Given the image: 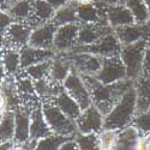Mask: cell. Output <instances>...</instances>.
<instances>
[{
	"label": "cell",
	"mask_w": 150,
	"mask_h": 150,
	"mask_svg": "<svg viewBox=\"0 0 150 150\" xmlns=\"http://www.w3.org/2000/svg\"><path fill=\"white\" fill-rule=\"evenodd\" d=\"M81 76L89 89L93 105L103 115L109 113L110 109L115 106V103L124 95V93L134 84V82L130 78L106 84L100 82L95 76H91V74H81Z\"/></svg>",
	"instance_id": "6da1fadb"
},
{
	"label": "cell",
	"mask_w": 150,
	"mask_h": 150,
	"mask_svg": "<svg viewBox=\"0 0 150 150\" xmlns=\"http://www.w3.org/2000/svg\"><path fill=\"white\" fill-rule=\"evenodd\" d=\"M137 94L134 84L124 93L109 113L103 117V129L120 130L131 125L136 114Z\"/></svg>",
	"instance_id": "7a4b0ae2"
},
{
	"label": "cell",
	"mask_w": 150,
	"mask_h": 150,
	"mask_svg": "<svg viewBox=\"0 0 150 150\" xmlns=\"http://www.w3.org/2000/svg\"><path fill=\"white\" fill-rule=\"evenodd\" d=\"M42 112L53 133L66 137H74L78 132L76 120L69 118L53 101H43Z\"/></svg>",
	"instance_id": "3957f363"
},
{
	"label": "cell",
	"mask_w": 150,
	"mask_h": 150,
	"mask_svg": "<svg viewBox=\"0 0 150 150\" xmlns=\"http://www.w3.org/2000/svg\"><path fill=\"white\" fill-rule=\"evenodd\" d=\"M148 45V41L141 40L133 43L122 45L121 47L120 58L125 65V69H126L127 78L132 79L133 82L142 76L143 61Z\"/></svg>",
	"instance_id": "277c9868"
},
{
	"label": "cell",
	"mask_w": 150,
	"mask_h": 150,
	"mask_svg": "<svg viewBox=\"0 0 150 150\" xmlns=\"http://www.w3.org/2000/svg\"><path fill=\"white\" fill-rule=\"evenodd\" d=\"M122 45L120 43L119 39L117 37L114 30H112L103 35L98 41L91 45H78L74 46L70 52H86L96 54L102 58H108V57H115L120 55Z\"/></svg>",
	"instance_id": "5b68a950"
},
{
	"label": "cell",
	"mask_w": 150,
	"mask_h": 150,
	"mask_svg": "<svg viewBox=\"0 0 150 150\" xmlns=\"http://www.w3.org/2000/svg\"><path fill=\"white\" fill-rule=\"evenodd\" d=\"M72 65V70L78 72L79 74H95L98 72L102 65V57L86 52H65L62 53Z\"/></svg>",
	"instance_id": "8992f818"
},
{
	"label": "cell",
	"mask_w": 150,
	"mask_h": 150,
	"mask_svg": "<svg viewBox=\"0 0 150 150\" xmlns=\"http://www.w3.org/2000/svg\"><path fill=\"white\" fill-rule=\"evenodd\" d=\"M62 86H64V89L78 102L82 110L88 108L90 105H93L88 86H86V84L83 81L81 74L74 70H72L70 72V74L66 77V79L62 82Z\"/></svg>",
	"instance_id": "52a82bcc"
},
{
	"label": "cell",
	"mask_w": 150,
	"mask_h": 150,
	"mask_svg": "<svg viewBox=\"0 0 150 150\" xmlns=\"http://www.w3.org/2000/svg\"><path fill=\"white\" fill-rule=\"evenodd\" d=\"M95 77L102 83L110 84L121 79L127 78L126 69L120 58V55L103 58L101 69L95 74Z\"/></svg>",
	"instance_id": "ba28073f"
},
{
	"label": "cell",
	"mask_w": 150,
	"mask_h": 150,
	"mask_svg": "<svg viewBox=\"0 0 150 150\" xmlns=\"http://www.w3.org/2000/svg\"><path fill=\"white\" fill-rule=\"evenodd\" d=\"M121 45H129L137 41H148L150 43V19L144 23H132L113 29Z\"/></svg>",
	"instance_id": "9c48e42d"
},
{
	"label": "cell",
	"mask_w": 150,
	"mask_h": 150,
	"mask_svg": "<svg viewBox=\"0 0 150 150\" xmlns=\"http://www.w3.org/2000/svg\"><path fill=\"white\" fill-rule=\"evenodd\" d=\"M33 28L25 22H13L5 30V45L4 48L22 49L29 45Z\"/></svg>",
	"instance_id": "30bf717a"
},
{
	"label": "cell",
	"mask_w": 150,
	"mask_h": 150,
	"mask_svg": "<svg viewBox=\"0 0 150 150\" xmlns=\"http://www.w3.org/2000/svg\"><path fill=\"white\" fill-rule=\"evenodd\" d=\"M78 30V22L59 25L54 35V51L57 53H65L70 52L74 46H77Z\"/></svg>",
	"instance_id": "8fae6325"
},
{
	"label": "cell",
	"mask_w": 150,
	"mask_h": 150,
	"mask_svg": "<svg viewBox=\"0 0 150 150\" xmlns=\"http://www.w3.org/2000/svg\"><path fill=\"white\" fill-rule=\"evenodd\" d=\"M103 114L94 105L82 110L76 119L77 130L81 133H98L103 130Z\"/></svg>",
	"instance_id": "7c38bea8"
},
{
	"label": "cell",
	"mask_w": 150,
	"mask_h": 150,
	"mask_svg": "<svg viewBox=\"0 0 150 150\" xmlns=\"http://www.w3.org/2000/svg\"><path fill=\"white\" fill-rule=\"evenodd\" d=\"M57 25L52 22H46L41 25L33 29L29 46L42 49H53L54 51V35Z\"/></svg>",
	"instance_id": "4fadbf2b"
},
{
	"label": "cell",
	"mask_w": 150,
	"mask_h": 150,
	"mask_svg": "<svg viewBox=\"0 0 150 150\" xmlns=\"http://www.w3.org/2000/svg\"><path fill=\"white\" fill-rule=\"evenodd\" d=\"M79 24V30H78V45H91L98 41L103 35L112 31V28L109 24L106 23H78Z\"/></svg>",
	"instance_id": "5bb4252c"
},
{
	"label": "cell",
	"mask_w": 150,
	"mask_h": 150,
	"mask_svg": "<svg viewBox=\"0 0 150 150\" xmlns=\"http://www.w3.org/2000/svg\"><path fill=\"white\" fill-rule=\"evenodd\" d=\"M30 138V110L19 106L15 110V146Z\"/></svg>",
	"instance_id": "9a60e30c"
},
{
	"label": "cell",
	"mask_w": 150,
	"mask_h": 150,
	"mask_svg": "<svg viewBox=\"0 0 150 150\" xmlns=\"http://www.w3.org/2000/svg\"><path fill=\"white\" fill-rule=\"evenodd\" d=\"M77 19L78 23H106V12L105 6L100 5L97 3L91 4H77Z\"/></svg>",
	"instance_id": "2e32d148"
},
{
	"label": "cell",
	"mask_w": 150,
	"mask_h": 150,
	"mask_svg": "<svg viewBox=\"0 0 150 150\" xmlns=\"http://www.w3.org/2000/svg\"><path fill=\"white\" fill-rule=\"evenodd\" d=\"M19 54H21V66L24 70L30 65L37 64V62L53 59L57 55V52L53 51V49L35 48L28 45L19 49Z\"/></svg>",
	"instance_id": "e0dca14e"
},
{
	"label": "cell",
	"mask_w": 150,
	"mask_h": 150,
	"mask_svg": "<svg viewBox=\"0 0 150 150\" xmlns=\"http://www.w3.org/2000/svg\"><path fill=\"white\" fill-rule=\"evenodd\" d=\"M105 12H106L107 22L113 29L118 28V27H122V25H127V24L136 23L134 18L131 13V11L126 7L125 4L106 6Z\"/></svg>",
	"instance_id": "ac0fdd59"
},
{
	"label": "cell",
	"mask_w": 150,
	"mask_h": 150,
	"mask_svg": "<svg viewBox=\"0 0 150 150\" xmlns=\"http://www.w3.org/2000/svg\"><path fill=\"white\" fill-rule=\"evenodd\" d=\"M53 133L48 122L45 119L42 112V103L35 107L30 112V138L33 141H39L43 137Z\"/></svg>",
	"instance_id": "d6986e66"
},
{
	"label": "cell",
	"mask_w": 150,
	"mask_h": 150,
	"mask_svg": "<svg viewBox=\"0 0 150 150\" xmlns=\"http://www.w3.org/2000/svg\"><path fill=\"white\" fill-rule=\"evenodd\" d=\"M54 7L47 0H34L33 4V15L25 22L34 29L46 22H51L54 16Z\"/></svg>",
	"instance_id": "ffe728a7"
},
{
	"label": "cell",
	"mask_w": 150,
	"mask_h": 150,
	"mask_svg": "<svg viewBox=\"0 0 150 150\" xmlns=\"http://www.w3.org/2000/svg\"><path fill=\"white\" fill-rule=\"evenodd\" d=\"M0 91L6 100V110L15 112L21 106V96L16 82V76L6 74L5 79L0 83Z\"/></svg>",
	"instance_id": "44dd1931"
},
{
	"label": "cell",
	"mask_w": 150,
	"mask_h": 150,
	"mask_svg": "<svg viewBox=\"0 0 150 150\" xmlns=\"http://www.w3.org/2000/svg\"><path fill=\"white\" fill-rule=\"evenodd\" d=\"M141 138V133L133 125H129L126 127H122L118 130L117 134V143L114 149L119 150H133L137 149L138 141Z\"/></svg>",
	"instance_id": "7402d4cb"
},
{
	"label": "cell",
	"mask_w": 150,
	"mask_h": 150,
	"mask_svg": "<svg viewBox=\"0 0 150 150\" xmlns=\"http://www.w3.org/2000/svg\"><path fill=\"white\" fill-rule=\"evenodd\" d=\"M34 84H35V91H36L37 96L40 97L41 102L52 101V100L64 89L62 83H58V82L53 81L51 77L34 81Z\"/></svg>",
	"instance_id": "603a6c76"
},
{
	"label": "cell",
	"mask_w": 150,
	"mask_h": 150,
	"mask_svg": "<svg viewBox=\"0 0 150 150\" xmlns=\"http://www.w3.org/2000/svg\"><path fill=\"white\" fill-rule=\"evenodd\" d=\"M52 101L72 120H76L82 113V108L78 102L65 89H62Z\"/></svg>",
	"instance_id": "cb8c5ba5"
},
{
	"label": "cell",
	"mask_w": 150,
	"mask_h": 150,
	"mask_svg": "<svg viewBox=\"0 0 150 150\" xmlns=\"http://www.w3.org/2000/svg\"><path fill=\"white\" fill-rule=\"evenodd\" d=\"M71 71H72L71 61L62 53H57V55L52 59L49 77L58 83H62Z\"/></svg>",
	"instance_id": "d4e9b609"
},
{
	"label": "cell",
	"mask_w": 150,
	"mask_h": 150,
	"mask_svg": "<svg viewBox=\"0 0 150 150\" xmlns=\"http://www.w3.org/2000/svg\"><path fill=\"white\" fill-rule=\"evenodd\" d=\"M134 89L137 94L136 113L150 108V78L139 77L134 81Z\"/></svg>",
	"instance_id": "484cf974"
},
{
	"label": "cell",
	"mask_w": 150,
	"mask_h": 150,
	"mask_svg": "<svg viewBox=\"0 0 150 150\" xmlns=\"http://www.w3.org/2000/svg\"><path fill=\"white\" fill-rule=\"evenodd\" d=\"M51 22L53 24H55L57 27L78 22V19H77V3L74 1V0H70L64 6L55 10L54 16Z\"/></svg>",
	"instance_id": "4316f807"
},
{
	"label": "cell",
	"mask_w": 150,
	"mask_h": 150,
	"mask_svg": "<svg viewBox=\"0 0 150 150\" xmlns=\"http://www.w3.org/2000/svg\"><path fill=\"white\" fill-rule=\"evenodd\" d=\"M1 64L7 74H18L23 70L21 66V54L18 49L4 48L1 51Z\"/></svg>",
	"instance_id": "83f0119b"
},
{
	"label": "cell",
	"mask_w": 150,
	"mask_h": 150,
	"mask_svg": "<svg viewBox=\"0 0 150 150\" xmlns=\"http://www.w3.org/2000/svg\"><path fill=\"white\" fill-rule=\"evenodd\" d=\"M34 0H16L7 11L15 22H27L33 15Z\"/></svg>",
	"instance_id": "f1b7e54d"
},
{
	"label": "cell",
	"mask_w": 150,
	"mask_h": 150,
	"mask_svg": "<svg viewBox=\"0 0 150 150\" xmlns=\"http://www.w3.org/2000/svg\"><path fill=\"white\" fill-rule=\"evenodd\" d=\"M15 137V112L5 110L0 120V143L11 141Z\"/></svg>",
	"instance_id": "f546056e"
},
{
	"label": "cell",
	"mask_w": 150,
	"mask_h": 150,
	"mask_svg": "<svg viewBox=\"0 0 150 150\" xmlns=\"http://www.w3.org/2000/svg\"><path fill=\"white\" fill-rule=\"evenodd\" d=\"M124 4L131 11L136 23H144L150 19L149 11L144 0H125Z\"/></svg>",
	"instance_id": "4dcf8cb0"
},
{
	"label": "cell",
	"mask_w": 150,
	"mask_h": 150,
	"mask_svg": "<svg viewBox=\"0 0 150 150\" xmlns=\"http://www.w3.org/2000/svg\"><path fill=\"white\" fill-rule=\"evenodd\" d=\"M51 65H52V59H49V60H45L41 62H37V64L30 65L27 69H24V71L34 81H39V79L49 77Z\"/></svg>",
	"instance_id": "1f68e13d"
},
{
	"label": "cell",
	"mask_w": 150,
	"mask_h": 150,
	"mask_svg": "<svg viewBox=\"0 0 150 150\" xmlns=\"http://www.w3.org/2000/svg\"><path fill=\"white\" fill-rule=\"evenodd\" d=\"M69 138H71V137L61 136V134H57V133H51V134H48V136H46V137H43V138L37 141L36 149L57 150V149H60V145Z\"/></svg>",
	"instance_id": "d6a6232c"
},
{
	"label": "cell",
	"mask_w": 150,
	"mask_h": 150,
	"mask_svg": "<svg viewBox=\"0 0 150 150\" xmlns=\"http://www.w3.org/2000/svg\"><path fill=\"white\" fill-rule=\"evenodd\" d=\"M74 139H76L77 144H78V149L81 150H95V149H100L98 145V139H97V133H81L77 132L74 136Z\"/></svg>",
	"instance_id": "836d02e7"
},
{
	"label": "cell",
	"mask_w": 150,
	"mask_h": 150,
	"mask_svg": "<svg viewBox=\"0 0 150 150\" xmlns=\"http://www.w3.org/2000/svg\"><path fill=\"white\" fill-rule=\"evenodd\" d=\"M117 134L118 130H112V129H103L97 133V139L100 149L108 150V149H114L117 143Z\"/></svg>",
	"instance_id": "e575fe53"
},
{
	"label": "cell",
	"mask_w": 150,
	"mask_h": 150,
	"mask_svg": "<svg viewBox=\"0 0 150 150\" xmlns=\"http://www.w3.org/2000/svg\"><path fill=\"white\" fill-rule=\"evenodd\" d=\"M131 124L139 131L141 136H146L150 132V108L136 113Z\"/></svg>",
	"instance_id": "d590c367"
},
{
	"label": "cell",
	"mask_w": 150,
	"mask_h": 150,
	"mask_svg": "<svg viewBox=\"0 0 150 150\" xmlns=\"http://www.w3.org/2000/svg\"><path fill=\"white\" fill-rule=\"evenodd\" d=\"M13 22H15V19L11 17V15L8 12L0 8V30L5 31Z\"/></svg>",
	"instance_id": "8d00e7d4"
},
{
	"label": "cell",
	"mask_w": 150,
	"mask_h": 150,
	"mask_svg": "<svg viewBox=\"0 0 150 150\" xmlns=\"http://www.w3.org/2000/svg\"><path fill=\"white\" fill-rule=\"evenodd\" d=\"M142 77L150 78V43L146 47L144 61H143V70H142Z\"/></svg>",
	"instance_id": "74e56055"
},
{
	"label": "cell",
	"mask_w": 150,
	"mask_h": 150,
	"mask_svg": "<svg viewBox=\"0 0 150 150\" xmlns=\"http://www.w3.org/2000/svg\"><path fill=\"white\" fill-rule=\"evenodd\" d=\"M76 149H78V144L76 139H74V137H71V138L66 139L60 145V150H76Z\"/></svg>",
	"instance_id": "f35d334b"
},
{
	"label": "cell",
	"mask_w": 150,
	"mask_h": 150,
	"mask_svg": "<svg viewBox=\"0 0 150 150\" xmlns=\"http://www.w3.org/2000/svg\"><path fill=\"white\" fill-rule=\"evenodd\" d=\"M95 3L102 5V6H112V5H120L124 4L125 0H95Z\"/></svg>",
	"instance_id": "ab89813d"
},
{
	"label": "cell",
	"mask_w": 150,
	"mask_h": 150,
	"mask_svg": "<svg viewBox=\"0 0 150 150\" xmlns=\"http://www.w3.org/2000/svg\"><path fill=\"white\" fill-rule=\"evenodd\" d=\"M11 149H15V141L13 139L0 143V150H11Z\"/></svg>",
	"instance_id": "60d3db41"
},
{
	"label": "cell",
	"mask_w": 150,
	"mask_h": 150,
	"mask_svg": "<svg viewBox=\"0 0 150 150\" xmlns=\"http://www.w3.org/2000/svg\"><path fill=\"white\" fill-rule=\"evenodd\" d=\"M47 1L54 7V10H58L59 7L64 6L69 1V0H47Z\"/></svg>",
	"instance_id": "b9f144b4"
},
{
	"label": "cell",
	"mask_w": 150,
	"mask_h": 150,
	"mask_svg": "<svg viewBox=\"0 0 150 150\" xmlns=\"http://www.w3.org/2000/svg\"><path fill=\"white\" fill-rule=\"evenodd\" d=\"M5 110H6V100L3 93L0 91V113H4Z\"/></svg>",
	"instance_id": "7bdbcfd3"
},
{
	"label": "cell",
	"mask_w": 150,
	"mask_h": 150,
	"mask_svg": "<svg viewBox=\"0 0 150 150\" xmlns=\"http://www.w3.org/2000/svg\"><path fill=\"white\" fill-rule=\"evenodd\" d=\"M4 45H5V31L0 30V52L4 49Z\"/></svg>",
	"instance_id": "ee69618b"
},
{
	"label": "cell",
	"mask_w": 150,
	"mask_h": 150,
	"mask_svg": "<svg viewBox=\"0 0 150 150\" xmlns=\"http://www.w3.org/2000/svg\"><path fill=\"white\" fill-rule=\"evenodd\" d=\"M6 71H5V69H4V66H3V64H0V83H1L4 79H5V77H6Z\"/></svg>",
	"instance_id": "f6af8a7d"
},
{
	"label": "cell",
	"mask_w": 150,
	"mask_h": 150,
	"mask_svg": "<svg viewBox=\"0 0 150 150\" xmlns=\"http://www.w3.org/2000/svg\"><path fill=\"white\" fill-rule=\"evenodd\" d=\"M77 4H91L95 3V0H74Z\"/></svg>",
	"instance_id": "bcb514c9"
},
{
	"label": "cell",
	"mask_w": 150,
	"mask_h": 150,
	"mask_svg": "<svg viewBox=\"0 0 150 150\" xmlns=\"http://www.w3.org/2000/svg\"><path fill=\"white\" fill-rule=\"evenodd\" d=\"M145 4H146V7H148V11H149V16H150V0H144Z\"/></svg>",
	"instance_id": "7dc6e473"
},
{
	"label": "cell",
	"mask_w": 150,
	"mask_h": 150,
	"mask_svg": "<svg viewBox=\"0 0 150 150\" xmlns=\"http://www.w3.org/2000/svg\"><path fill=\"white\" fill-rule=\"evenodd\" d=\"M146 139H148V143H149V149H150V132L146 134Z\"/></svg>",
	"instance_id": "c3c4849f"
},
{
	"label": "cell",
	"mask_w": 150,
	"mask_h": 150,
	"mask_svg": "<svg viewBox=\"0 0 150 150\" xmlns=\"http://www.w3.org/2000/svg\"><path fill=\"white\" fill-rule=\"evenodd\" d=\"M4 1H5V0H0V6H1V4H3Z\"/></svg>",
	"instance_id": "681fc988"
},
{
	"label": "cell",
	"mask_w": 150,
	"mask_h": 150,
	"mask_svg": "<svg viewBox=\"0 0 150 150\" xmlns=\"http://www.w3.org/2000/svg\"><path fill=\"white\" fill-rule=\"evenodd\" d=\"M0 64H1V52H0Z\"/></svg>",
	"instance_id": "f907efd6"
},
{
	"label": "cell",
	"mask_w": 150,
	"mask_h": 150,
	"mask_svg": "<svg viewBox=\"0 0 150 150\" xmlns=\"http://www.w3.org/2000/svg\"><path fill=\"white\" fill-rule=\"evenodd\" d=\"M1 118H3V113H0V120H1Z\"/></svg>",
	"instance_id": "816d5d0a"
},
{
	"label": "cell",
	"mask_w": 150,
	"mask_h": 150,
	"mask_svg": "<svg viewBox=\"0 0 150 150\" xmlns=\"http://www.w3.org/2000/svg\"><path fill=\"white\" fill-rule=\"evenodd\" d=\"M69 1H70V0H69Z\"/></svg>",
	"instance_id": "f5cc1de1"
}]
</instances>
